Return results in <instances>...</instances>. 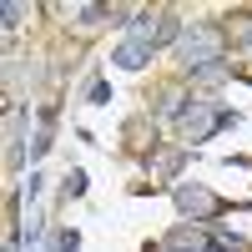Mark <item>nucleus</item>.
<instances>
[{
  "label": "nucleus",
  "instance_id": "4",
  "mask_svg": "<svg viewBox=\"0 0 252 252\" xmlns=\"http://www.w3.org/2000/svg\"><path fill=\"white\" fill-rule=\"evenodd\" d=\"M177 207H182L187 217H197V222H202V217H212V212H217V197H212V192H202V187H182V192H177Z\"/></svg>",
  "mask_w": 252,
  "mask_h": 252
},
{
  "label": "nucleus",
  "instance_id": "1",
  "mask_svg": "<svg viewBox=\"0 0 252 252\" xmlns=\"http://www.w3.org/2000/svg\"><path fill=\"white\" fill-rule=\"evenodd\" d=\"M166 40H172V15H166V10L136 15V26L126 31V40L116 46V66H126V71L146 66V56H152L157 46H166Z\"/></svg>",
  "mask_w": 252,
  "mask_h": 252
},
{
  "label": "nucleus",
  "instance_id": "2",
  "mask_svg": "<svg viewBox=\"0 0 252 252\" xmlns=\"http://www.w3.org/2000/svg\"><path fill=\"white\" fill-rule=\"evenodd\" d=\"M177 56H182V66H187V71H197V76H202V71H212V66H217V35H212V31H202V26H197V31H187V35H177Z\"/></svg>",
  "mask_w": 252,
  "mask_h": 252
},
{
  "label": "nucleus",
  "instance_id": "5",
  "mask_svg": "<svg viewBox=\"0 0 252 252\" xmlns=\"http://www.w3.org/2000/svg\"><path fill=\"white\" fill-rule=\"evenodd\" d=\"M212 121H217L212 106H182V126H187V136H207V131H212Z\"/></svg>",
  "mask_w": 252,
  "mask_h": 252
},
{
  "label": "nucleus",
  "instance_id": "3",
  "mask_svg": "<svg viewBox=\"0 0 252 252\" xmlns=\"http://www.w3.org/2000/svg\"><path fill=\"white\" fill-rule=\"evenodd\" d=\"M232 247V237H212V232H192V227H177L172 237H166V247H177V252H212V247Z\"/></svg>",
  "mask_w": 252,
  "mask_h": 252
}]
</instances>
